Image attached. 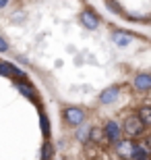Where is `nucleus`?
Segmentation results:
<instances>
[{
	"label": "nucleus",
	"instance_id": "7ed1b4c3",
	"mask_svg": "<svg viewBox=\"0 0 151 160\" xmlns=\"http://www.w3.org/2000/svg\"><path fill=\"white\" fill-rule=\"evenodd\" d=\"M64 117H66V121H68L70 125H81L83 119H85V112H83L81 108H66V112H64Z\"/></svg>",
	"mask_w": 151,
	"mask_h": 160
},
{
	"label": "nucleus",
	"instance_id": "39448f33",
	"mask_svg": "<svg viewBox=\"0 0 151 160\" xmlns=\"http://www.w3.org/2000/svg\"><path fill=\"white\" fill-rule=\"evenodd\" d=\"M134 89H137V92H147V89H151V75H147V73L137 75V77H134Z\"/></svg>",
	"mask_w": 151,
	"mask_h": 160
},
{
	"label": "nucleus",
	"instance_id": "f03ea898",
	"mask_svg": "<svg viewBox=\"0 0 151 160\" xmlns=\"http://www.w3.org/2000/svg\"><path fill=\"white\" fill-rule=\"evenodd\" d=\"M104 133H106V137H108L110 142H114V143H118V142H120V125H118V123H114V121L106 123Z\"/></svg>",
	"mask_w": 151,
	"mask_h": 160
},
{
	"label": "nucleus",
	"instance_id": "1a4fd4ad",
	"mask_svg": "<svg viewBox=\"0 0 151 160\" xmlns=\"http://www.w3.org/2000/svg\"><path fill=\"white\" fill-rule=\"evenodd\" d=\"M139 119L145 125H151V106H143L139 110Z\"/></svg>",
	"mask_w": 151,
	"mask_h": 160
},
{
	"label": "nucleus",
	"instance_id": "f8f14e48",
	"mask_svg": "<svg viewBox=\"0 0 151 160\" xmlns=\"http://www.w3.org/2000/svg\"><path fill=\"white\" fill-rule=\"evenodd\" d=\"M41 156H44V160H50V158H52V146H46V148H44V152H41Z\"/></svg>",
	"mask_w": 151,
	"mask_h": 160
},
{
	"label": "nucleus",
	"instance_id": "0eeeda50",
	"mask_svg": "<svg viewBox=\"0 0 151 160\" xmlns=\"http://www.w3.org/2000/svg\"><path fill=\"white\" fill-rule=\"evenodd\" d=\"M116 98H118V88H108L106 92H101L99 102H101V104H110V102H114Z\"/></svg>",
	"mask_w": 151,
	"mask_h": 160
},
{
	"label": "nucleus",
	"instance_id": "423d86ee",
	"mask_svg": "<svg viewBox=\"0 0 151 160\" xmlns=\"http://www.w3.org/2000/svg\"><path fill=\"white\" fill-rule=\"evenodd\" d=\"M81 23L85 25L87 29H95L99 21H97V17H95L93 12H89V11H83V12H81Z\"/></svg>",
	"mask_w": 151,
	"mask_h": 160
},
{
	"label": "nucleus",
	"instance_id": "9b49d317",
	"mask_svg": "<svg viewBox=\"0 0 151 160\" xmlns=\"http://www.w3.org/2000/svg\"><path fill=\"white\" fill-rule=\"evenodd\" d=\"M101 135H106V133H101V131L95 129V127L89 131V139H91V142H97V139H101Z\"/></svg>",
	"mask_w": 151,
	"mask_h": 160
},
{
	"label": "nucleus",
	"instance_id": "9d476101",
	"mask_svg": "<svg viewBox=\"0 0 151 160\" xmlns=\"http://www.w3.org/2000/svg\"><path fill=\"white\" fill-rule=\"evenodd\" d=\"M12 73H17L15 67L6 65V62H0V75H12Z\"/></svg>",
	"mask_w": 151,
	"mask_h": 160
},
{
	"label": "nucleus",
	"instance_id": "ddd939ff",
	"mask_svg": "<svg viewBox=\"0 0 151 160\" xmlns=\"http://www.w3.org/2000/svg\"><path fill=\"white\" fill-rule=\"evenodd\" d=\"M19 89L23 92V96H29V98H31V89L27 88V85H23V83H19Z\"/></svg>",
	"mask_w": 151,
	"mask_h": 160
},
{
	"label": "nucleus",
	"instance_id": "4468645a",
	"mask_svg": "<svg viewBox=\"0 0 151 160\" xmlns=\"http://www.w3.org/2000/svg\"><path fill=\"white\" fill-rule=\"evenodd\" d=\"M8 50V44H6V40L2 36H0V52H6Z\"/></svg>",
	"mask_w": 151,
	"mask_h": 160
},
{
	"label": "nucleus",
	"instance_id": "20e7f679",
	"mask_svg": "<svg viewBox=\"0 0 151 160\" xmlns=\"http://www.w3.org/2000/svg\"><path fill=\"white\" fill-rule=\"evenodd\" d=\"M116 152L122 156V158H133V156H134V143L128 142V139H126V142H122V139H120V142L116 143Z\"/></svg>",
	"mask_w": 151,
	"mask_h": 160
},
{
	"label": "nucleus",
	"instance_id": "6e6552de",
	"mask_svg": "<svg viewBox=\"0 0 151 160\" xmlns=\"http://www.w3.org/2000/svg\"><path fill=\"white\" fill-rule=\"evenodd\" d=\"M112 42H114L116 46H126L128 42H130V36L124 33V31H114V33H112Z\"/></svg>",
	"mask_w": 151,
	"mask_h": 160
},
{
	"label": "nucleus",
	"instance_id": "f257e3e1",
	"mask_svg": "<svg viewBox=\"0 0 151 160\" xmlns=\"http://www.w3.org/2000/svg\"><path fill=\"white\" fill-rule=\"evenodd\" d=\"M145 129V123L139 119V117H128L126 123H124V131H126L128 137H134V135H141Z\"/></svg>",
	"mask_w": 151,
	"mask_h": 160
},
{
	"label": "nucleus",
	"instance_id": "2eb2a0df",
	"mask_svg": "<svg viewBox=\"0 0 151 160\" xmlns=\"http://www.w3.org/2000/svg\"><path fill=\"white\" fill-rule=\"evenodd\" d=\"M6 2H8V0H0V8H2V6H4Z\"/></svg>",
	"mask_w": 151,
	"mask_h": 160
}]
</instances>
